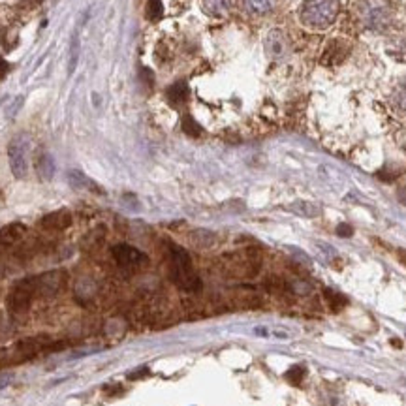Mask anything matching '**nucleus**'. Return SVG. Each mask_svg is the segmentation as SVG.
Here are the masks:
<instances>
[{
    "instance_id": "obj_18",
    "label": "nucleus",
    "mask_w": 406,
    "mask_h": 406,
    "mask_svg": "<svg viewBox=\"0 0 406 406\" xmlns=\"http://www.w3.org/2000/svg\"><path fill=\"white\" fill-rule=\"evenodd\" d=\"M183 130L186 132V134H190V136H198V134L201 132V128L196 125L194 120H192V117H189V115H186V117L183 119Z\"/></svg>"
},
{
    "instance_id": "obj_10",
    "label": "nucleus",
    "mask_w": 406,
    "mask_h": 406,
    "mask_svg": "<svg viewBox=\"0 0 406 406\" xmlns=\"http://www.w3.org/2000/svg\"><path fill=\"white\" fill-rule=\"evenodd\" d=\"M25 234H27V228L23 224H10L6 228H2L0 229V248L15 245L18 241L23 239Z\"/></svg>"
},
{
    "instance_id": "obj_9",
    "label": "nucleus",
    "mask_w": 406,
    "mask_h": 406,
    "mask_svg": "<svg viewBox=\"0 0 406 406\" xmlns=\"http://www.w3.org/2000/svg\"><path fill=\"white\" fill-rule=\"evenodd\" d=\"M72 212L68 209H58V211H53L49 215L40 220V226L46 231H64L66 228L72 226Z\"/></svg>"
},
{
    "instance_id": "obj_20",
    "label": "nucleus",
    "mask_w": 406,
    "mask_h": 406,
    "mask_svg": "<svg viewBox=\"0 0 406 406\" xmlns=\"http://www.w3.org/2000/svg\"><path fill=\"white\" fill-rule=\"evenodd\" d=\"M8 72H10V64H8L6 58L0 57V80H2V77H6Z\"/></svg>"
},
{
    "instance_id": "obj_8",
    "label": "nucleus",
    "mask_w": 406,
    "mask_h": 406,
    "mask_svg": "<svg viewBox=\"0 0 406 406\" xmlns=\"http://www.w3.org/2000/svg\"><path fill=\"white\" fill-rule=\"evenodd\" d=\"M113 258L115 262L122 265V267H139V265H145V263L149 262L144 252L130 245L113 246Z\"/></svg>"
},
{
    "instance_id": "obj_11",
    "label": "nucleus",
    "mask_w": 406,
    "mask_h": 406,
    "mask_svg": "<svg viewBox=\"0 0 406 406\" xmlns=\"http://www.w3.org/2000/svg\"><path fill=\"white\" fill-rule=\"evenodd\" d=\"M234 0H201V8L207 15L212 18H222L231 10Z\"/></svg>"
},
{
    "instance_id": "obj_6",
    "label": "nucleus",
    "mask_w": 406,
    "mask_h": 406,
    "mask_svg": "<svg viewBox=\"0 0 406 406\" xmlns=\"http://www.w3.org/2000/svg\"><path fill=\"white\" fill-rule=\"evenodd\" d=\"M36 282H38V296H44V298H53V296H58L63 292L66 284H68V275L66 271H47L44 275L36 277Z\"/></svg>"
},
{
    "instance_id": "obj_16",
    "label": "nucleus",
    "mask_w": 406,
    "mask_h": 406,
    "mask_svg": "<svg viewBox=\"0 0 406 406\" xmlns=\"http://www.w3.org/2000/svg\"><path fill=\"white\" fill-rule=\"evenodd\" d=\"M162 13H164V6H162L160 0H149L147 2V18L151 21H158L162 18Z\"/></svg>"
},
{
    "instance_id": "obj_15",
    "label": "nucleus",
    "mask_w": 406,
    "mask_h": 406,
    "mask_svg": "<svg viewBox=\"0 0 406 406\" xmlns=\"http://www.w3.org/2000/svg\"><path fill=\"white\" fill-rule=\"evenodd\" d=\"M391 100H393V106L399 109L400 113H406V81L395 87Z\"/></svg>"
},
{
    "instance_id": "obj_5",
    "label": "nucleus",
    "mask_w": 406,
    "mask_h": 406,
    "mask_svg": "<svg viewBox=\"0 0 406 406\" xmlns=\"http://www.w3.org/2000/svg\"><path fill=\"white\" fill-rule=\"evenodd\" d=\"M38 296V282H36V277H30V279H23L21 282H18L13 290L8 296V307L12 312H25L29 309L32 299Z\"/></svg>"
},
{
    "instance_id": "obj_2",
    "label": "nucleus",
    "mask_w": 406,
    "mask_h": 406,
    "mask_svg": "<svg viewBox=\"0 0 406 406\" xmlns=\"http://www.w3.org/2000/svg\"><path fill=\"white\" fill-rule=\"evenodd\" d=\"M338 0H305L299 10V19L307 29L326 30L337 19Z\"/></svg>"
},
{
    "instance_id": "obj_17",
    "label": "nucleus",
    "mask_w": 406,
    "mask_h": 406,
    "mask_svg": "<svg viewBox=\"0 0 406 406\" xmlns=\"http://www.w3.org/2000/svg\"><path fill=\"white\" fill-rule=\"evenodd\" d=\"M293 211H298V215H305V217H316L320 209L310 203H298V205H293Z\"/></svg>"
},
{
    "instance_id": "obj_19",
    "label": "nucleus",
    "mask_w": 406,
    "mask_h": 406,
    "mask_svg": "<svg viewBox=\"0 0 406 406\" xmlns=\"http://www.w3.org/2000/svg\"><path fill=\"white\" fill-rule=\"evenodd\" d=\"M303 374H305L303 367H292V369H290V371L286 372V378L290 380V382L298 383V382H301V378H303Z\"/></svg>"
},
{
    "instance_id": "obj_13",
    "label": "nucleus",
    "mask_w": 406,
    "mask_h": 406,
    "mask_svg": "<svg viewBox=\"0 0 406 406\" xmlns=\"http://www.w3.org/2000/svg\"><path fill=\"white\" fill-rule=\"evenodd\" d=\"M38 173H40L42 179H46V181H51L53 175H55V162H53L51 155H44L40 156V160H38Z\"/></svg>"
},
{
    "instance_id": "obj_22",
    "label": "nucleus",
    "mask_w": 406,
    "mask_h": 406,
    "mask_svg": "<svg viewBox=\"0 0 406 406\" xmlns=\"http://www.w3.org/2000/svg\"><path fill=\"white\" fill-rule=\"evenodd\" d=\"M399 200L402 201V203H405V205H406V184H405V186H402V189L399 190Z\"/></svg>"
},
{
    "instance_id": "obj_12",
    "label": "nucleus",
    "mask_w": 406,
    "mask_h": 406,
    "mask_svg": "<svg viewBox=\"0 0 406 406\" xmlns=\"http://www.w3.org/2000/svg\"><path fill=\"white\" fill-rule=\"evenodd\" d=\"M243 6L250 15H267L277 6V0H243Z\"/></svg>"
},
{
    "instance_id": "obj_3",
    "label": "nucleus",
    "mask_w": 406,
    "mask_h": 406,
    "mask_svg": "<svg viewBox=\"0 0 406 406\" xmlns=\"http://www.w3.org/2000/svg\"><path fill=\"white\" fill-rule=\"evenodd\" d=\"M357 15L369 30L382 32L391 25L393 13L386 0H360Z\"/></svg>"
},
{
    "instance_id": "obj_4",
    "label": "nucleus",
    "mask_w": 406,
    "mask_h": 406,
    "mask_svg": "<svg viewBox=\"0 0 406 406\" xmlns=\"http://www.w3.org/2000/svg\"><path fill=\"white\" fill-rule=\"evenodd\" d=\"M29 153L30 138L27 134H19L8 145V158H10V170L18 179L27 177L29 172Z\"/></svg>"
},
{
    "instance_id": "obj_7",
    "label": "nucleus",
    "mask_w": 406,
    "mask_h": 406,
    "mask_svg": "<svg viewBox=\"0 0 406 406\" xmlns=\"http://www.w3.org/2000/svg\"><path fill=\"white\" fill-rule=\"evenodd\" d=\"M288 36L281 29H273L265 36V53L271 61H282L286 58L290 44H288Z\"/></svg>"
},
{
    "instance_id": "obj_14",
    "label": "nucleus",
    "mask_w": 406,
    "mask_h": 406,
    "mask_svg": "<svg viewBox=\"0 0 406 406\" xmlns=\"http://www.w3.org/2000/svg\"><path fill=\"white\" fill-rule=\"evenodd\" d=\"M166 94L167 100H170L173 106H177V103H183L184 100H186V96H189V89H186L184 83H175V85H172L167 89Z\"/></svg>"
},
{
    "instance_id": "obj_21",
    "label": "nucleus",
    "mask_w": 406,
    "mask_h": 406,
    "mask_svg": "<svg viewBox=\"0 0 406 406\" xmlns=\"http://www.w3.org/2000/svg\"><path fill=\"white\" fill-rule=\"evenodd\" d=\"M337 234L341 235V237H348V235H352V228H350L348 224H341L337 228Z\"/></svg>"
},
{
    "instance_id": "obj_1",
    "label": "nucleus",
    "mask_w": 406,
    "mask_h": 406,
    "mask_svg": "<svg viewBox=\"0 0 406 406\" xmlns=\"http://www.w3.org/2000/svg\"><path fill=\"white\" fill-rule=\"evenodd\" d=\"M170 275L172 281L184 292H200L201 281L196 273L190 254L183 246H170Z\"/></svg>"
}]
</instances>
